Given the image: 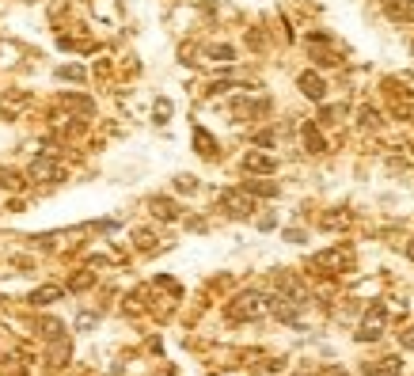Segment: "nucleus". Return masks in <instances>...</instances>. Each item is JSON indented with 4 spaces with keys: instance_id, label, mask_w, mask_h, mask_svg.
<instances>
[{
    "instance_id": "1",
    "label": "nucleus",
    "mask_w": 414,
    "mask_h": 376,
    "mask_svg": "<svg viewBox=\"0 0 414 376\" xmlns=\"http://www.w3.org/2000/svg\"><path fill=\"white\" fill-rule=\"evenodd\" d=\"M274 300H266L263 293H240L236 300H229V308H224V316L232 319V323H247V319H263L266 311H270Z\"/></svg>"
},
{
    "instance_id": "2",
    "label": "nucleus",
    "mask_w": 414,
    "mask_h": 376,
    "mask_svg": "<svg viewBox=\"0 0 414 376\" xmlns=\"http://www.w3.org/2000/svg\"><path fill=\"white\" fill-rule=\"evenodd\" d=\"M354 266V251L350 247H331V251H320L312 259V270H323V274H338V270Z\"/></svg>"
},
{
    "instance_id": "3",
    "label": "nucleus",
    "mask_w": 414,
    "mask_h": 376,
    "mask_svg": "<svg viewBox=\"0 0 414 376\" xmlns=\"http://www.w3.org/2000/svg\"><path fill=\"white\" fill-rule=\"evenodd\" d=\"M384 323H388V308L384 304H372V308L365 311L361 327H357V342H376L380 334H384Z\"/></svg>"
},
{
    "instance_id": "4",
    "label": "nucleus",
    "mask_w": 414,
    "mask_h": 376,
    "mask_svg": "<svg viewBox=\"0 0 414 376\" xmlns=\"http://www.w3.org/2000/svg\"><path fill=\"white\" fill-rule=\"evenodd\" d=\"M221 210L229 213V217H251V210H255V194L251 190H221Z\"/></svg>"
},
{
    "instance_id": "5",
    "label": "nucleus",
    "mask_w": 414,
    "mask_h": 376,
    "mask_svg": "<svg viewBox=\"0 0 414 376\" xmlns=\"http://www.w3.org/2000/svg\"><path fill=\"white\" fill-rule=\"evenodd\" d=\"M27 175L35 182H58L61 175H65V167L53 156H35V160H31V167H27Z\"/></svg>"
},
{
    "instance_id": "6",
    "label": "nucleus",
    "mask_w": 414,
    "mask_h": 376,
    "mask_svg": "<svg viewBox=\"0 0 414 376\" xmlns=\"http://www.w3.org/2000/svg\"><path fill=\"white\" fill-rule=\"evenodd\" d=\"M297 87L308 95V99H315V103H323V99H327V84H323V76H320V73H312V69L297 76Z\"/></svg>"
},
{
    "instance_id": "7",
    "label": "nucleus",
    "mask_w": 414,
    "mask_h": 376,
    "mask_svg": "<svg viewBox=\"0 0 414 376\" xmlns=\"http://www.w3.org/2000/svg\"><path fill=\"white\" fill-rule=\"evenodd\" d=\"M243 171H251V175H274V171H278V160L266 156V152H247V156H243Z\"/></svg>"
},
{
    "instance_id": "8",
    "label": "nucleus",
    "mask_w": 414,
    "mask_h": 376,
    "mask_svg": "<svg viewBox=\"0 0 414 376\" xmlns=\"http://www.w3.org/2000/svg\"><path fill=\"white\" fill-rule=\"evenodd\" d=\"M308 46H312V58L315 61H320V65H335V50H331V46H327V35H312V38H308Z\"/></svg>"
},
{
    "instance_id": "9",
    "label": "nucleus",
    "mask_w": 414,
    "mask_h": 376,
    "mask_svg": "<svg viewBox=\"0 0 414 376\" xmlns=\"http://www.w3.org/2000/svg\"><path fill=\"white\" fill-rule=\"evenodd\" d=\"M388 19L395 23H414V0H388Z\"/></svg>"
},
{
    "instance_id": "10",
    "label": "nucleus",
    "mask_w": 414,
    "mask_h": 376,
    "mask_svg": "<svg viewBox=\"0 0 414 376\" xmlns=\"http://www.w3.org/2000/svg\"><path fill=\"white\" fill-rule=\"evenodd\" d=\"M365 376H399V357H380L365 365Z\"/></svg>"
},
{
    "instance_id": "11",
    "label": "nucleus",
    "mask_w": 414,
    "mask_h": 376,
    "mask_svg": "<svg viewBox=\"0 0 414 376\" xmlns=\"http://www.w3.org/2000/svg\"><path fill=\"white\" fill-rule=\"evenodd\" d=\"M243 190H251L255 198H278L281 194V187H278V182H270V179H247V182H243Z\"/></svg>"
},
{
    "instance_id": "12",
    "label": "nucleus",
    "mask_w": 414,
    "mask_h": 376,
    "mask_svg": "<svg viewBox=\"0 0 414 376\" xmlns=\"http://www.w3.org/2000/svg\"><path fill=\"white\" fill-rule=\"evenodd\" d=\"M194 148H198V156L213 160V156H217V141H213V133L198 126V130H194Z\"/></svg>"
},
{
    "instance_id": "13",
    "label": "nucleus",
    "mask_w": 414,
    "mask_h": 376,
    "mask_svg": "<svg viewBox=\"0 0 414 376\" xmlns=\"http://www.w3.org/2000/svg\"><path fill=\"white\" fill-rule=\"evenodd\" d=\"M149 210L156 213L160 221H179V205L172 202V198H152V202H149Z\"/></svg>"
},
{
    "instance_id": "14",
    "label": "nucleus",
    "mask_w": 414,
    "mask_h": 376,
    "mask_svg": "<svg viewBox=\"0 0 414 376\" xmlns=\"http://www.w3.org/2000/svg\"><path fill=\"white\" fill-rule=\"evenodd\" d=\"M304 148L312 152V156H320V152H327V141H323V133L315 130V122L304 126Z\"/></svg>"
},
{
    "instance_id": "15",
    "label": "nucleus",
    "mask_w": 414,
    "mask_h": 376,
    "mask_svg": "<svg viewBox=\"0 0 414 376\" xmlns=\"http://www.w3.org/2000/svg\"><path fill=\"white\" fill-rule=\"evenodd\" d=\"M65 293L58 289V285H38L35 293H31V304H38V308H46V304H53V300H61Z\"/></svg>"
},
{
    "instance_id": "16",
    "label": "nucleus",
    "mask_w": 414,
    "mask_h": 376,
    "mask_svg": "<svg viewBox=\"0 0 414 376\" xmlns=\"http://www.w3.org/2000/svg\"><path fill=\"white\" fill-rule=\"evenodd\" d=\"M258 110H266V99H263V103H255V99H236V103H232V114H236L240 122H243L247 114H258Z\"/></svg>"
},
{
    "instance_id": "17",
    "label": "nucleus",
    "mask_w": 414,
    "mask_h": 376,
    "mask_svg": "<svg viewBox=\"0 0 414 376\" xmlns=\"http://www.w3.org/2000/svg\"><path fill=\"white\" fill-rule=\"evenodd\" d=\"M92 285H95V270H76V274L69 277L72 293H84V289H92Z\"/></svg>"
},
{
    "instance_id": "18",
    "label": "nucleus",
    "mask_w": 414,
    "mask_h": 376,
    "mask_svg": "<svg viewBox=\"0 0 414 376\" xmlns=\"http://www.w3.org/2000/svg\"><path fill=\"white\" fill-rule=\"evenodd\" d=\"M65 107L76 110V114H95V103L84 99V95H65Z\"/></svg>"
},
{
    "instance_id": "19",
    "label": "nucleus",
    "mask_w": 414,
    "mask_h": 376,
    "mask_svg": "<svg viewBox=\"0 0 414 376\" xmlns=\"http://www.w3.org/2000/svg\"><path fill=\"white\" fill-rule=\"evenodd\" d=\"M38 331H42L50 342H61L65 339V327L58 323V319H42V323H38Z\"/></svg>"
},
{
    "instance_id": "20",
    "label": "nucleus",
    "mask_w": 414,
    "mask_h": 376,
    "mask_svg": "<svg viewBox=\"0 0 414 376\" xmlns=\"http://www.w3.org/2000/svg\"><path fill=\"white\" fill-rule=\"evenodd\" d=\"M0 376H27V369H23L19 357H4L0 361Z\"/></svg>"
},
{
    "instance_id": "21",
    "label": "nucleus",
    "mask_w": 414,
    "mask_h": 376,
    "mask_svg": "<svg viewBox=\"0 0 414 376\" xmlns=\"http://www.w3.org/2000/svg\"><path fill=\"white\" fill-rule=\"evenodd\" d=\"M0 187L4 190H23V175L19 171H0Z\"/></svg>"
},
{
    "instance_id": "22",
    "label": "nucleus",
    "mask_w": 414,
    "mask_h": 376,
    "mask_svg": "<svg viewBox=\"0 0 414 376\" xmlns=\"http://www.w3.org/2000/svg\"><path fill=\"white\" fill-rule=\"evenodd\" d=\"M209 58L229 65V61H236V50H232V46H209Z\"/></svg>"
},
{
    "instance_id": "23",
    "label": "nucleus",
    "mask_w": 414,
    "mask_h": 376,
    "mask_svg": "<svg viewBox=\"0 0 414 376\" xmlns=\"http://www.w3.org/2000/svg\"><path fill=\"white\" fill-rule=\"evenodd\" d=\"M346 225H350V213H342V210L323 217V228H346Z\"/></svg>"
},
{
    "instance_id": "24",
    "label": "nucleus",
    "mask_w": 414,
    "mask_h": 376,
    "mask_svg": "<svg viewBox=\"0 0 414 376\" xmlns=\"http://www.w3.org/2000/svg\"><path fill=\"white\" fill-rule=\"evenodd\" d=\"M152 114H156V122L164 126L167 118H172V99H156V107H152Z\"/></svg>"
},
{
    "instance_id": "25",
    "label": "nucleus",
    "mask_w": 414,
    "mask_h": 376,
    "mask_svg": "<svg viewBox=\"0 0 414 376\" xmlns=\"http://www.w3.org/2000/svg\"><path fill=\"white\" fill-rule=\"evenodd\" d=\"M58 76H61V80H84L88 73H84V65H61Z\"/></svg>"
},
{
    "instance_id": "26",
    "label": "nucleus",
    "mask_w": 414,
    "mask_h": 376,
    "mask_svg": "<svg viewBox=\"0 0 414 376\" xmlns=\"http://www.w3.org/2000/svg\"><path fill=\"white\" fill-rule=\"evenodd\" d=\"M133 239H137V247H141V251H152V247H156V236H152L149 228H141Z\"/></svg>"
},
{
    "instance_id": "27",
    "label": "nucleus",
    "mask_w": 414,
    "mask_h": 376,
    "mask_svg": "<svg viewBox=\"0 0 414 376\" xmlns=\"http://www.w3.org/2000/svg\"><path fill=\"white\" fill-rule=\"evenodd\" d=\"M399 346H403V350H414V323L399 331Z\"/></svg>"
},
{
    "instance_id": "28",
    "label": "nucleus",
    "mask_w": 414,
    "mask_h": 376,
    "mask_svg": "<svg viewBox=\"0 0 414 376\" xmlns=\"http://www.w3.org/2000/svg\"><path fill=\"white\" fill-rule=\"evenodd\" d=\"M380 122V114L372 107H361V126H376Z\"/></svg>"
},
{
    "instance_id": "29",
    "label": "nucleus",
    "mask_w": 414,
    "mask_h": 376,
    "mask_svg": "<svg viewBox=\"0 0 414 376\" xmlns=\"http://www.w3.org/2000/svg\"><path fill=\"white\" fill-rule=\"evenodd\" d=\"M175 187H179V190H186V194H190V190H198V182H194L190 175H179V179H175Z\"/></svg>"
},
{
    "instance_id": "30",
    "label": "nucleus",
    "mask_w": 414,
    "mask_h": 376,
    "mask_svg": "<svg viewBox=\"0 0 414 376\" xmlns=\"http://www.w3.org/2000/svg\"><path fill=\"white\" fill-rule=\"evenodd\" d=\"M88 327H95V316H92V311H84V316H76V331H88Z\"/></svg>"
},
{
    "instance_id": "31",
    "label": "nucleus",
    "mask_w": 414,
    "mask_h": 376,
    "mask_svg": "<svg viewBox=\"0 0 414 376\" xmlns=\"http://www.w3.org/2000/svg\"><path fill=\"white\" fill-rule=\"evenodd\" d=\"M274 141H278V137H274V133H270V130H266V133H258V137H255V145L270 148V145H274Z\"/></svg>"
},
{
    "instance_id": "32",
    "label": "nucleus",
    "mask_w": 414,
    "mask_h": 376,
    "mask_svg": "<svg viewBox=\"0 0 414 376\" xmlns=\"http://www.w3.org/2000/svg\"><path fill=\"white\" fill-rule=\"evenodd\" d=\"M274 225H278V217H274V213H266V217H263V221H258V228H263V232H270Z\"/></svg>"
},
{
    "instance_id": "33",
    "label": "nucleus",
    "mask_w": 414,
    "mask_h": 376,
    "mask_svg": "<svg viewBox=\"0 0 414 376\" xmlns=\"http://www.w3.org/2000/svg\"><path fill=\"white\" fill-rule=\"evenodd\" d=\"M285 239H289V243H304V232H300V228H289Z\"/></svg>"
},
{
    "instance_id": "34",
    "label": "nucleus",
    "mask_w": 414,
    "mask_h": 376,
    "mask_svg": "<svg viewBox=\"0 0 414 376\" xmlns=\"http://www.w3.org/2000/svg\"><path fill=\"white\" fill-rule=\"evenodd\" d=\"M320 376H350V373L338 369V365H327V369H320Z\"/></svg>"
},
{
    "instance_id": "35",
    "label": "nucleus",
    "mask_w": 414,
    "mask_h": 376,
    "mask_svg": "<svg viewBox=\"0 0 414 376\" xmlns=\"http://www.w3.org/2000/svg\"><path fill=\"white\" fill-rule=\"evenodd\" d=\"M338 114H342L338 107H327V110H323V122H338Z\"/></svg>"
},
{
    "instance_id": "36",
    "label": "nucleus",
    "mask_w": 414,
    "mask_h": 376,
    "mask_svg": "<svg viewBox=\"0 0 414 376\" xmlns=\"http://www.w3.org/2000/svg\"><path fill=\"white\" fill-rule=\"evenodd\" d=\"M407 259L414 262V239H407Z\"/></svg>"
},
{
    "instance_id": "37",
    "label": "nucleus",
    "mask_w": 414,
    "mask_h": 376,
    "mask_svg": "<svg viewBox=\"0 0 414 376\" xmlns=\"http://www.w3.org/2000/svg\"><path fill=\"white\" fill-rule=\"evenodd\" d=\"M411 50H414V42H411Z\"/></svg>"
}]
</instances>
